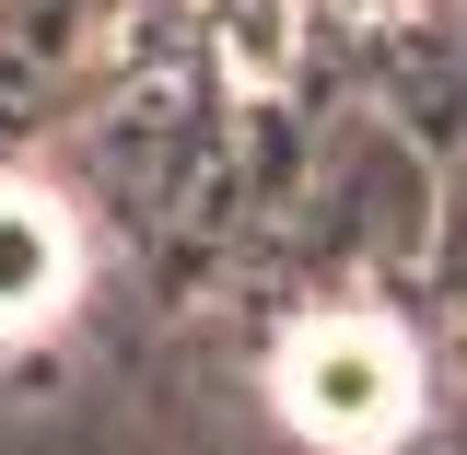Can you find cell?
Segmentation results:
<instances>
[{
    "label": "cell",
    "mask_w": 467,
    "mask_h": 455,
    "mask_svg": "<svg viewBox=\"0 0 467 455\" xmlns=\"http://www.w3.org/2000/svg\"><path fill=\"white\" fill-rule=\"evenodd\" d=\"M269 398L304 444L327 455H386L420 420V350H409L398 315L374 304H327V315H292L281 350H269Z\"/></svg>",
    "instance_id": "obj_1"
},
{
    "label": "cell",
    "mask_w": 467,
    "mask_h": 455,
    "mask_svg": "<svg viewBox=\"0 0 467 455\" xmlns=\"http://www.w3.org/2000/svg\"><path fill=\"white\" fill-rule=\"evenodd\" d=\"M82 304V222L36 175H0V339H47Z\"/></svg>",
    "instance_id": "obj_2"
}]
</instances>
